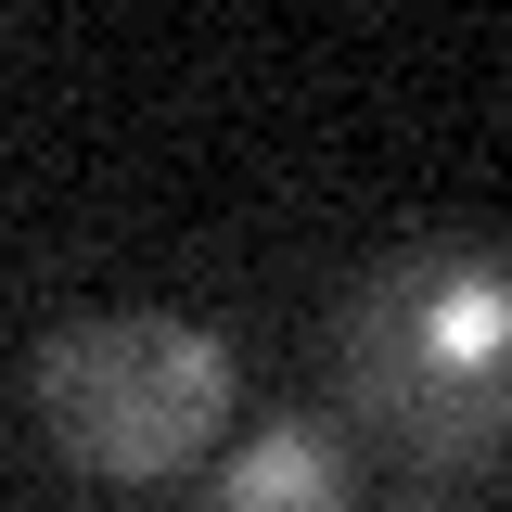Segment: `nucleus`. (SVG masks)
I'll list each match as a JSON object with an SVG mask.
<instances>
[{"label": "nucleus", "mask_w": 512, "mask_h": 512, "mask_svg": "<svg viewBox=\"0 0 512 512\" xmlns=\"http://www.w3.org/2000/svg\"><path fill=\"white\" fill-rule=\"evenodd\" d=\"M333 384L410 461L512 448V256L500 244H410L333 308Z\"/></svg>", "instance_id": "nucleus-1"}, {"label": "nucleus", "mask_w": 512, "mask_h": 512, "mask_svg": "<svg viewBox=\"0 0 512 512\" xmlns=\"http://www.w3.org/2000/svg\"><path fill=\"white\" fill-rule=\"evenodd\" d=\"M39 436L77 461V474H103V487H167L180 461L231 436V410H244V359H231V333L192 308H90L64 320L52 346H39Z\"/></svg>", "instance_id": "nucleus-2"}, {"label": "nucleus", "mask_w": 512, "mask_h": 512, "mask_svg": "<svg viewBox=\"0 0 512 512\" xmlns=\"http://www.w3.org/2000/svg\"><path fill=\"white\" fill-rule=\"evenodd\" d=\"M359 474H346V436L333 423H256L231 461H218V512H346Z\"/></svg>", "instance_id": "nucleus-3"}, {"label": "nucleus", "mask_w": 512, "mask_h": 512, "mask_svg": "<svg viewBox=\"0 0 512 512\" xmlns=\"http://www.w3.org/2000/svg\"><path fill=\"white\" fill-rule=\"evenodd\" d=\"M410 512H448V500H410Z\"/></svg>", "instance_id": "nucleus-4"}]
</instances>
